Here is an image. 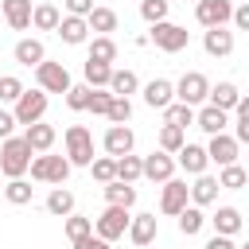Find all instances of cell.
<instances>
[{"label":"cell","instance_id":"obj_29","mask_svg":"<svg viewBox=\"0 0 249 249\" xmlns=\"http://www.w3.org/2000/svg\"><path fill=\"white\" fill-rule=\"evenodd\" d=\"M195 117H198V109L187 105V101H171V105L163 109V124H179V128H187V124H195Z\"/></svg>","mask_w":249,"mask_h":249},{"label":"cell","instance_id":"obj_11","mask_svg":"<svg viewBox=\"0 0 249 249\" xmlns=\"http://www.w3.org/2000/svg\"><path fill=\"white\" fill-rule=\"evenodd\" d=\"M101 144H105V156H128L136 148V136H132L128 124H109L105 136H101Z\"/></svg>","mask_w":249,"mask_h":249},{"label":"cell","instance_id":"obj_21","mask_svg":"<svg viewBox=\"0 0 249 249\" xmlns=\"http://www.w3.org/2000/svg\"><path fill=\"white\" fill-rule=\"evenodd\" d=\"M218 191H222V183L202 171V175H195V183H191V202H195V206H210V202H218Z\"/></svg>","mask_w":249,"mask_h":249},{"label":"cell","instance_id":"obj_8","mask_svg":"<svg viewBox=\"0 0 249 249\" xmlns=\"http://www.w3.org/2000/svg\"><path fill=\"white\" fill-rule=\"evenodd\" d=\"M183 206H191V187L183 183V179H167V183H160V210L163 214H171V218H179L183 214Z\"/></svg>","mask_w":249,"mask_h":249},{"label":"cell","instance_id":"obj_28","mask_svg":"<svg viewBox=\"0 0 249 249\" xmlns=\"http://www.w3.org/2000/svg\"><path fill=\"white\" fill-rule=\"evenodd\" d=\"M58 23H62V12L54 4H35V16H31L35 31H58Z\"/></svg>","mask_w":249,"mask_h":249},{"label":"cell","instance_id":"obj_9","mask_svg":"<svg viewBox=\"0 0 249 249\" xmlns=\"http://www.w3.org/2000/svg\"><path fill=\"white\" fill-rule=\"evenodd\" d=\"M35 82H39V89H47V93H66L74 82H70V70L62 66V62H39L35 66Z\"/></svg>","mask_w":249,"mask_h":249},{"label":"cell","instance_id":"obj_4","mask_svg":"<svg viewBox=\"0 0 249 249\" xmlns=\"http://www.w3.org/2000/svg\"><path fill=\"white\" fill-rule=\"evenodd\" d=\"M148 39L156 43V51H163V54H179V51L191 43V31L179 27V23H171V19H163V23H152V35H148Z\"/></svg>","mask_w":249,"mask_h":249},{"label":"cell","instance_id":"obj_7","mask_svg":"<svg viewBox=\"0 0 249 249\" xmlns=\"http://www.w3.org/2000/svg\"><path fill=\"white\" fill-rule=\"evenodd\" d=\"M12 113H16V121L23 128L35 124V121H43V113H47V89H23L19 101L12 105Z\"/></svg>","mask_w":249,"mask_h":249},{"label":"cell","instance_id":"obj_45","mask_svg":"<svg viewBox=\"0 0 249 249\" xmlns=\"http://www.w3.org/2000/svg\"><path fill=\"white\" fill-rule=\"evenodd\" d=\"M19 93H23V82L16 78V74H0V101H19Z\"/></svg>","mask_w":249,"mask_h":249},{"label":"cell","instance_id":"obj_6","mask_svg":"<svg viewBox=\"0 0 249 249\" xmlns=\"http://www.w3.org/2000/svg\"><path fill=\"white\" fill-rule=\"evenodd\" d=\"M175 101H187V105L210 101V78L198 74V70H187V74L175 82Z\"/></svg>","mask_w":249,"mask_h":249},{"label":"cell","instance_id":"obj_49","mask_svg":"<svg viewBox=\"0 0 249 249\" xmlns=\"http://www.w3.org/2000/svg\"><path fill=\"white\" fill-rule=\"evenodd\" d=\"M16 124H19V121H16V113H8V109H0V140H8Z\"/></svg>","mask_w":249,"mask_h":249},{"label":"cell","instance_id":"obj_17","mask_svg":"<svg viewBox=\"0 0 249 249\" xmlns=\"http://www.w3.org/2000/svg\"><path fill=\"white\" fill-rule=\"evenodd\" d=\"M171 101H175V86H171L167 78H152V82L144 86V105H148V109H160V113H163Z\"/></svg>","mask_w":249,"mask_h":249},{"label":"cell","instance_id":"obj_56","mask_svg":"<svg viewBox=\"0 0 249 249\" xmlns=\"http://www.w3.org/2000/svg\"><path fill=\"white\" fill-rule=\"evenodd\" d=\"M195 4H198V0H195Z\"/></svg>","mask_w":249,"mask_h":249},{"label":"cell","instance_id":"obj_36","mask_svg":"<svg viewBox=\"0 0 249 249\" xmlns=\"http://www.w3.org/2000/svg\"><path fill=\"white\" fill-rule=\"evenodd\" d=\"M218 183H222V191H241V187H249V175H245V167L230 163V167H218Z\"/></svg>","mask_w":249,"mask_h":249},{"label":"cell","instance_id":"obj_43","mask_svg":"<svg viewBox=\"0 0 249 249\" xmlns=\"http://www.w3.org/2000/svg\"><path fill=\"white\" fill-rule=\"evenodd\" d=\"M237 128H233V136H237V144H249V93H241V101H237Z\"/></svg>","mask_w":249,"mask_h":249},{"label":"cell","instance_id":"obj_37","mask_svg":"<svg viewBox=\"0 0 249 249\" xmlns=\"http://www.w3.org/2000/svg\"><path fill=\"white\" fill-rule=\"evenodd\" d=\"M183 144H187V128H179V124H163V128H160V148H163V152L175 156Z\"/></svg>","mask_w":249,"mask_h":249},{"label":"cell","instance_id":"obj_33","mask_svg":"<svg viewBox=\"0 0 249 249\" xmlns=\"http://www.w3.org/2000/svg\"><path fill=\"white\" fill-rule=\"evenodd\" d=\"M109 89H113L117 97H128V93H136V89H140V78H136L132 70H117V66H113V78H109Z\"/></svg>","mask_w":249,"mask_h":249},{"label":"cell","instance_id":"obj_26","mask_svg":"<svg viewBox=\"0 0 249 249\" xmlns=\"http://www.w3.org/2000/svg\"><path fill=\"white\" fill-rule=\"evenodd\" d=\"M237 101H241V89L233 86V82H218V86H210V105H218V109H237Z\"/></svg>","mask_w":249,"mask_h":249},{"label":"cell","instance_id":"obj_5","mask_svg":"<svg viewBox=\"0 0 249 249\" xmlns=\"http://www.w3.org/2000/svg\"><path fill=\"white\" fill-rule=\"evenodd\" d=\"M128 222H132V214H128V206H105L101 210V218H93V230L105 237V241H117V237H124L128 233Z\"/></svg>","mask_w":249,"mask_h":249},{"label":"cell","instance_id":"obj_22","mask_svg":"<svg viewBox=\"0 0 249 249\" xmlns=\"http://www.w3.org/2000/svg\"><path fill=\"white\" fill-rule=\"evenodd\" d=\"M54 136H58L54 124H43V121H35V124L23 128V140H27L35 152H51V148H54Z\"/></svg>","mask_w":249,"mask_h":249},{"label":"cell","instance_id":"obj_54","mask_svg":"<svg viewBox=\"0 0 249 249\" xmlns=\"http://www.w3.org/2000/svg\"><path fill=\"white\" fill-rule=\"evenodd\" d=\"M241 249H249V241H245V245H241Z\"/></svg>","mask_w":249,"mask_h":249},{"label":"cell","instance_id":"obj_40","mask_svg":"<svg viewBox=\"0 0 249 249\" xmlns=\"http://www.w3.org/2000/svg\"><path fill=\"white\" fill-rule=\"evenodd\" d=\"M89 97H93V86H89V82H82V86H70V89H66V105H70L74 113L89 109Z\"/></svg>","mask_w":249,"mask_h":249},{"label":"cell","instance_id":"obj_12","mask_svg":"<svg viewBox=\"0 0 249 249\" xmlns=\"http://www.w3.org/2000/svg\"><path fill=\"white\" fill-rule=\"evenodd\" d=\"M237 136H230V132H218V136H210V144H206V152H210V163H218V167H230V163H237Z\"/></svg>","mask_w":249,"mask_h":249},{"label":"cell","instance_id":"obj_14","mask_svg":"<svg viewBox=\"0 0 249 249\" xmlns=\"http://www.w3.org/2000/svg\"><path fill=\"white\" fill-rule=\"evenodd\" d=\"M175 163H179L187 175H202V171L210 167V152H206L202 144H183V148L175 152Z\"/></svg>","mask_w":249,"mask_h":249},{"label":"cell","instance_id":"obj_15","mask_svg":"<svg viewBox=\"0 0 249 249\" xmlns=\"http://www.w3.org/2000/svg\"><path fill=\"white\" fill-rule=\"evenodd\" d=\"M156 233H160V218L156 214H132V222H128V241L132 245H152Z\"/></svg>","mask_w":249,"mask_h":249},{"label":"cell","instance_id":"obj_27","mask_svg":"<svg viewBox=\"0 0 249 249\" xmlns=\"http://www.w3.org/2000/svg\"><path fill=\"white\" fill-rule=\"evenodd\" d=\"M105 202H113V206H128V210H132V202H136V187L124 183V179H113V183H105Z\"/></svg>","mask_w":249,"mask_h":249},{"label":"cell","instance_id":"obj_47","mask_svg":"<svg viewBox=\"0 0 249 249\" xmlns=\"http://www.w3.org/2000/svg\"><path fill=\"white\" fill-rule=\"evenodd\" d=\"M109 245H113V241H105L101 233H86V237L74 241V249H109Z\"/></svg>","mask_w":249,"mask_h":249},{"label":"cell","instance_id":"obj_18","mask_svg":"<svg viewBox=\"0 0 249 249\" xmlns=\"http://www.w3.org/2000/svg\"><path fill=\"white\" fill-rule=\"evenodd\" d=\"M226 124H230V113L226 109H218V105H202L198 109V117H195V128H202L206 136H218V132H226Z\"/></svg>","mask_w":249,"mask_h":249},{"label":"cell","instance_id":"obj_34","mask_svg":"<svg viewBox=\"0 0 249 249\" xmlns=\"http://www.w3.org/2000/svg\"><path fill=\"white\" fill-rule=\"evenodd\" d=\"M206 226V214H202V206H183V214H179V233H187V237H195L198 230Z\"/></svg>","mask_w":249,"mask_h":249},{"label":"cell","instance_id":"obj_10","mask_svg":"<svg viewBox=\"0 0 249 249\" xmlns=\"http://www.w3.org/2000/svg\"><path fill=\"white\" fill-rule=\"evenodd\" d=\"M195 19L202 27H226L233 19V4L230 0H198L195 4Z\"/></svg>","mask_w":249,"mask_h":249},{"label":"cell","instance_id":"obj_16","mask_svg":"<svg viewBox=\"0 0 249 249\" xmlns=\"http://www.w3.org/2000/svg\"><path fill=\"white\" fill-rule=\"evenodd\" d=\"M58 39L70 43V47L89 43V19H86V16H62V23H58Z\"/></svg>","mask_w":249,"mask_h":249},{"label":"cell","instance_id":"obj_46","mask_svg":"<svg viewBox=\"0 0 249 249\" xmlns=\"http://www.w3.org/2000/svg\"><path fill=\"white\" fill-rule=\"evenodd\" d=\"M109 105H113V89H93L89 113H93V117H109Z\"/></svg>","mask_w":249,"mask_h":249},{"label":"cell","instance_id":"obj_2","mask_svg":"<svg viewBox=\"0 0 249 249\" xmlns=\"http://www.w3.org/2000/svg\"><path fill=\"white\" fill-rule=\"evenodd\" d=\"M70 160L66 156H51V152H35V160H31V179L35 183H54V187H62L66 183V175H70Z\"/></svg>","mask_w":249,"mask_h":249},{"label":"cell","instance_id":"obj_38","mask_svg":"<svg viewBox=\"0 0 249 249\" xmlns=\"http://www.w3.org/2000/svg\"><path fill=\"white\" fill-rule=\"evenodd\" d=\"M89 171H93V179L105 187V183H113L117 179V156H97L93 163H89Z\"/></svg>","mask_w":249,"mask_h":249},{"label":"cell","instance_id":"obj_13","mask_svg":"<svg viewBox=\"0 0 249 249\" xmlns=\"http://www.w3.org/2000/svg\"><path fill=\"white\" fill-rule=\"evenodd\" d=\"M171 175H175V156H171V152L156 148L152 156H144V179H152V183H167Z\"/></svg>","mask_w":249,"mask_h":249},{"label":"cell","instance_id":"obj_41","mask_svg":"<svg viewBox=\"0 0 249 249\" xmlns=\"http://www.w3.org/2000/svg\"><path fill=\"white\" fill-rule=\"evenodd\" d=\"M62 230H66V237H70V241H78V237H86V233H93V218H82V214H70V218L62 222Z\"/></svg>","mask_w":249,"mask_h":249},{"label":"cell","instance_id":"obj_52","mask_svg":"<svg viewBox=\"0 0 249 249\" xmlns=\"http://www.w3.org/2000/svg\"><path fill=\"white\" fill-rule=\"evenodd\" d=\"M0 191H4V171H0Z\"/></svg>","mask_w":249,"mask_h":249},{"label":"cell","instance_id":"obj_51","mask_svg":"<svg viewBox=\"0 0 249 249\" xmlns=\"http://www.w3.org/2000/svg\"><path fill=\"white\" fill-rule=\"evenodd\" d=\"M202 249H237V245H233V241H230L226 233H214V237H210V241H206Z\"/></svg>","mask_w":249,"mask_h":249},{"label":"cell","instance_id":"obj_19","mask_svg":"<svg viewBox=\"0 0 249 249\" xmlns=\"http://www.w3.org/2000/svg\"><path fill=\"white\" fill-rule=\"evenodd\" d=\"M0 8H4V19H8L12 31H27L31 27V16H35V4L31 0H4Z\"/></svg>","mask_w":249,"mask_h":249},{"label":"cell","instance_id":"obj_23","mask_svg":"<svg viewBox=\"0 0 249 249\" xmlns=\"http://www.w3.org/2000/svg\"><path fill=\"white\" fill-rule=\"evenodd\" d=\"M210 226H214V233L233 237V233L241 230V210H237V206H218V210L210 214Z\"/></svg>","mask_w":249,"mask_h":249},{"label":"cell","instance_id":"obj_31","mask_svg":"<svg viewBox=\"0 0 249 249\" xmlns=\"http://www.w3.org/2000/svg\"><path fill=\"white\" fill-rule=\"evenodd\" d=\"M117 179H124V183H136V179H144V156H117Z\"/></svg>","mask_w":249,"mask_h":249},{"label":"cell","instance_id":"obj_50","mask_svg":"<svg viewBox=\"0 0 249 249\" xmlns=\"http://www.w3.org/2000/svg\"><path fill=\"white\" fill-rule=\"evenodd\" d=\"M237 31H249V0L241 4V8H233V19H230Z\"/></svg>","mask_w":249,"mask_h":249},{"label":"cell","instance_id":"obj_32","mask_svg":"<svg viewBox=\"0 0 249 249\" xmlns=\"http://www.w3.org/2000/svg\"><path fill=\"white\" fill-rule=\"evenodd\" d=\"M4 198H8L12 206H27V202L35 198V187H31L27 179H8V183H4Z\"/></svg>","mask_w":249,"mask_h":249},{"label":"cell","instance_id":"obj_48","mask_svg":"<svg viewBox=\"0 0 249 249\" xmlns=\"http://www.w3.org/2000/svg\"><path fill=\"white\" fill-rule=\"evenodd\" d=\"M62 4H66V16H89L97 8L93 0H62Z\"/></svg>","mask_w":249,"mask_h":249},{"label":"cell","instance_id":"obj_24","mask_svg":"<svg viewBox=\"0 0 249 249\" xmlns=\"http://www.w3.org/2000/svg\"><path fill=\"white\" fill-rule=\"evenodd\" d=\"M12 54H16L19 66H39V62H47V47H43L39 39H19Z\"/></svg>","mask_w":249,"mask_h":249},{"label":"cell","instance_id":"obj_3","mask_svg":"<svg viewBox=\"0 0 249 249\" xmlns=\"http://www.w3.org/2000/svg\"><path fill=\"white\" fill-rule=\"evenodd\" d=\"M66 160L74 163V167H89L97 156H93V132L86 128V124H70L66 128Z\"/></svg>","mask_w":249,"mask_h":249},{"label":"cell","instance_id":"obj_53","mask_svg":"<svg viewBox=\"0 0 249 249\" xmlns=\"http://www.w3.org/2000/svg\"><path fill=\"white\" fill-rule=\"evenodd\" d=\"M136 249H152V245H136Z\"/></svg>","mask_w":249,"mask_h":249},{"label":"cell","instance_id":"obj_39","mask_svg":"<svg viewBox=\"0 0 249 249\" xmlns=\"http://www.w3.org/2000/svg\"><path fill=\"white\" fill-rule=\"evenodd\" d=\"M89 58H97V62H113V58H117V43H113L109 35L89 39Z\"/></svg>","mask_w":249,"mask_h":249},{"label":"cell","instance_id":"obj_42","mask_svg":"<svg viewBox=\"0 0 249 249\" xmlns=\"http://www.w3.org/2000/svg\"><path fill=\"white\" fill-rule=\"evenodd\" d=\"M167 12H171V4H167V0H140V16H144L148 23H163V19H167Z\"/></svg>","mask_w":249,"mask_h":249},{"label":"cell","instance_id":"obj_30","mask_svg":"<svg viewBox=\"0 0 249 249\" xmlns=\"http://www.w3.org/2000/svg\"><path fill=\"white\" fill-rule=\"evenodd\" d=\"M47 210H51L54 218H70V214H74V191L54 187V191L47 195Z\"/></svg>","mask_w":249,"mask_h":249},{"label":"cell","instance_id":"obj_35","mask_svg":"<svg viewBox=\"0 0 249 249\" xmlns=\"http://www.w3.org/2000/svg\"><path fill=\"white\" fill-rule=\"evenodd\" d=\"M86 19H89V31H97V35L117 31V12H113V8H93Z\"/></svg>","mask_w":249,"mask_h":249},{"label":"cell","instance_id":"obj_55","mask_svg":"<svg viewBox=\"0 0 249 249\" xmlns=\"http://www.w3.org/2000/svg\"><path fill=\"white\" fill-rule=\"evenodd\" d=\"M0 4H4V0H0Z\"/></svg>","mask_w":249,"mask_h":249},{"label":"cell","instance_id":"obj_1","mask_svg":"<svg viewBox=\"0 0 249 249\" xmlns=\"http://www.w3.org/2000/svg\"><path fill=\"white\" fill-rule=\"evenodd\" d=\"M31 160H35V148L23 136L0 140V171H4V179H23L31 171Z\"/></svg>","mask_w":249,"mask_h":249},{"label":"cell","instance_id":"obj_25","mask_svg":"<svg viewBox=\"0 0 249 249\" xmlns=\"http://www.w3.org/2000/svg\"><path fill=\"white\" fill-rule=\"evenodd\" d=\"M82 74H86V82H89L93 89H109V78H113V62H97V58H86Z\"/></svg>","mask_w":249,"mask_h":249},{"label":"cell","instance_id":"obj_44","mask_svg":"<svg viewBox=\"0 0 249 249\" xmlns=\"http://www.w3.org/2000/svg\"><path fill=\"white\" fill-rule=\"evenodd\" d=\"M109 121H113V124H128V121H132V101L113 93V105H109Z\"/></svg>","mask_w":249,"mask_h":249},{"label":"cell","instance_id":"obj_20","mask_svg":"<svg viewBox=\"0 0 249 249\" xmlns=\"http://www.w3.org/2000/svg\"><path fill=\"white\" fill-rule=\"evenodd\" d=\"M202 51H206L210 58H226V54L233 51V31H226V27H206Z\"/></svg>","mask_w":249,"mask_h":249}]
</instances>
